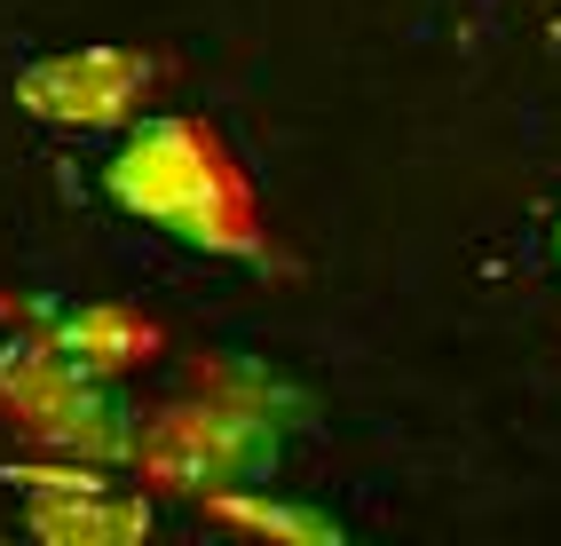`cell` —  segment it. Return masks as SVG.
<instances>
[{
	"instance_id": "obj_1",
	"label": "cell",
	"mask_w": 561,
	"mask_h": 546,
	"mask_svg": "<svg viewBox=\"0 0 561 546\" xmlns=\"http://www.w3.org/2000/svg\"><path fill=\"white\" fill-rule=\"evenodd\" d=\"M285 412H293V396L270 373H253V364H206L191 396L142 412L127 467H135L142 491L206 507V499L245 491V484H261L277 467Z\"/></svg>"
},
{
	"instance_id": "obj_2",
	"label": "cell",
	"mask_w": 561,
	"mask_h": 546,
	"mask_svg": "<svg viewBox=\"0 0 561 546\" xmlns=\"http://www.w3.org/2000/svg\"><path fill=\"white\" fill-rule=\"evenodd\" d=\"M103 191L119 214L198 246V253H261L253 182L206 120H174V112L135 120L103 167Z\"/></svg>"
},
{
	"instance_id": "obj_3",
	"label": "cell",
	"mask_w": 561,
	"mask_h": 546,
	"mask_svg": "<svg viewBox=\"0 0 561 546\" xmlns=\"http://www.w3.org/2000/svg\"><path fill=\"white\" fill-rule=\"evenodd\" d=\"M0 420H9L32 452L95 459V467H119L135 452V428H142V412L119 396V380L88 373V364L64 356L48 333L0 341Z\"/></svg>"
},
{
	"instance_id": "obj_4",
	"label": "cell",
	"mask_w": 561,
	"mask_h": 546,
	"mask_svg": "<svg viewBox=\"0 0 561 546\" xmlns=\"http://www.w3.org/2000/svg\"><path fill=\"white\" fill-rule=\"evenodd\" d=\"M16 499H24V523L41 531L48 546H135L151 531V499L111 484L95 459H16L9 476Z\"/></svg>"
},
{
	"instance_id": "obj_5",
	"label": "cell",
	"mask_w": 561,
	"mask_h": 546,
	"mask_svg": "<svg viewBox=\"0 0 561 546\" xmlns=\"http://www.w3.org/2000/svg\"><path fill=\"white\" fill-rule=\"evenodd\" d=\"M151 80H159V64L142 48H64V56H41L16 71V103L48 127L95 135V127H127L142 112V95H151Z\"/></svg>"
},
{
	"instance_id": "obj_6",
	"label": "cell",
	"mask_w": 561,
	"mask_h": 546,
	"mask_svg": "<svg viewBox=\"0 0 561 546\" xmlns=\"http://www.w3.org/2000/svg\"><path fill=\"white\" fill-rule=\"evenodd\" d=\"M48 341L64 356H80L88 373H103V380H127V373H142V364H159V349H167V333L142 309H127V302L64 309V317H48Z\"/></svg>"
},
{
	"instance_id": "obj_7",
	"label": "cell",
	"mask_w": 561,
	"mask_h": 546,
	"mask_svg": "<svg viewBox=\"0 0 561 546\" xmlns=\"http://www.w3.org/2000/svg\"><path fill=\"white\" fill-rule=\"evenodd\" d=\"M206 515L230 523V531H261V538H301V546H332V538H341V523H332V515H317V507H285V499H261L253 484L206 499Z\"/></svg>"
},
{
	"instance_id": "obj_8",
	"label": "cell",
	"mask_w": 561,
	"mask_h": 546,
	"mask_svg": "<svg viewBox=\"0 0 561 546\" xmlns=\"http://www.w3.org/2000/svg\"><path fill=\"white\" fill-rule=\"evenodd\" d=\"M553 270H561V223H553Z\"/></svg>"
}]
</instances>
